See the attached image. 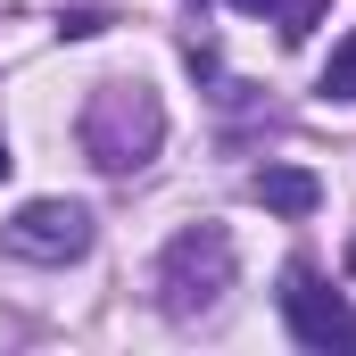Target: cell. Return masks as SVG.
Masks as SVG:
<instances>
[{"label":"cell","mask_w":356,"mask_h":356,"mask_svg":"<svg viewBox=\"0 0 356 356\" xmlns=\"http://www.w3.org/2000/svg\"><path fill=\"white\" fill-rule=\"evenodd\" d=\"M75 141H83V158L99 175H141L166 149V99L141 75H108V83H91L83 116H75Z\"/></svg>","instance_id":"cell-1"},{"label":"cell","mask_w":356,"mask_h":356,"mask_svg":"<svg viewBox=\"0 0 356 356\" xmlns=\"http://www.w3.org/2000/svg\"><path fill=\"white\" fill-rule=\"evenodd\" d=\"M232 273H241V257H232V232L224 224H182L175 241L158 249V307L175 323H199V315L224 307Z\"/></svg>","instance_id":"cell-2"},{"label":"cell","mask_w":356,"mask_h":356,"mask_svg":"<svg viewBox=\"0 0 356 356\" xmlns=\"http://www.w3.org/2000/svg\"><path fill=\"white\" fill-rule=\"evenodd\" d=\"M91 207L83 199H25L8 224H0V257H25V266H75L91 249Z\"/></svg>","instance_id":"cell-3"},{"label":"cell","mask_w":356,"mask_h":356,"mask_svg":"<svg viewBox=\"0 0 356 356\" xmlns=\"http://www.w3.org/2000/svg\"><path fill=\"white\" fill-rule=\"evenodd\" d=\"M282 323H290L298 348H348V332H356L348 298L323 290V273H315V266H282Z\"/></svg>","instance_id":"cell-4"},{"label":"cell","mask_w":356,"mask_h":356,"mask_svg":"<svg viewBox=\"0 0 356 356\" xmlns=\"http://www.w3.org/2000/svg\"><path fill=\"white\" fill-rule=\"evenodd\" d=\"M249 199L273 207V216H315V207H323V182L307 175V166H257V175H249Z\"/></svg>","instance_id":"cell-5"},{"label":"cell","mask_w":356,"mask_h":356,"mask_svg":"<svg viewBox=\"0 0 356 356\" xmlns=\"http://www.w3.org/2000/svg\"><path fill=\"white\" fill-rule=\"evenodd\" d=\"M315 91H323V99H340V108L356 99V33L332 50V67H323V83H315Z\"/></svg>","instance_id":"cell-6"},{"label":"cell","mask_w":356,"mask_h":356,"mask_svg":"<svg viewBox=\"0 0 356 356\" xmlns=\"http://www.w3.org/2000/svg\"><path fill=\"white\" fill-rule=\"evenodd\" d=\"M273 25H282V42H307L323 25V0H273Z\"/></svg>","instance_id":"cell-7"},{"label":"cell","mask_w":356,"mask_h":356,"mask_svg":"<svg viewBox=\"0 0 356 356\" xmlns=\"http://www.w3.org/2000/svg\"><path fill=\"white\" fill-rule=\"evenodd\" d=\"M232 8H241V17H266V8H273V0H232Z\"/></svg>","instance_id":"cell-8"},{"label":"cell","mask_w":356,"mask_h":356,"mask_svg":"<svg viewBox=\"0 0 356 356\" xmlns=\"http://www.w3.org/2000/svg\"><path fill=\"white\" fill-rule=\"evenodd\" d=\"M8 166H17V158H8V141H0V182H8Z\"/></svg>","instance_id":"cell-9"},{"label":"cell","mask_w":356,"mask_h":356,"mask_svg":"<svg viewBox=\"0 0 356 356\" xmlns=\"http://www.w3.org/2000/svg\"><path fill=\"white\" fill-rule=\"evenodd\" d=\"M348 273H356V241H348Z\"/></svg>","instance_id":"cell-10"},{"label":"cell","mask_w":356,"mask_h":356,"mask_svg":"<svg viewBox=\"0 0 356 356\" xmlns=\"http://www.w3.org/2000/svg\"><path fill=\"white\" fill-rule=\"evenodd\" d=\"M348 348H356V332H348Z\"/></svg>","instance_id":"cell-11"}]
</instances>
